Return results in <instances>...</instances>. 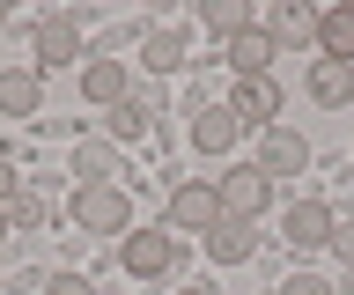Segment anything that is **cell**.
Segmentation results:
<instances>
[{"label":"cell","instance_id":"obj_20","mask_svg":"<svg viewBox=\"0 0 354 295\" xmlns=\"http://www.w3.org/2000/svg\"><path fill=\"white\" fill-rule=\"evenodd\" d=\"M0 214H8V229H37V222H44V200H37V192H22V184H15V200L0 207Z\"/></svg>","mask_w":354,"mask_h":295},{"label":"cell","instance_id":"obj_7","mask_svg":"<svg viewBox=\"0 0 354 295\" xmlns=\"http://www.w3.org/2000/svg\"><path fill=\"white\" fill-rule=\"evenodd\" d=\"M281 229H288V244H295V251H317V244H332V207L325 200H295L281 214Z\"/></svg>","mask_w":354,"mask_h":295},{"label":"cell","instance_id":"obj_5","mask_svg":"<svg viewBox=\"0 0 354 295\" xmlns=\"http://www.w3.org/2000/svg\"><path fill=\"white\" fill-rule=\"evenodd\" d=\"M259 170H266V178H295V170H310V140L295 133V126H266Z\"/></svg>","mask_w":354,"mask_h":295},{"label":"cell","instance_id":"obj_1","mask_svg":"<svg viewBox=\"0 0 354 295\" xmlns=\"http://www.w3.org/2000/svg\"><path fill=\"white\" fill-rule=\"evenodd\" d=\"M74 222L82 229H96V236H133V192L126 184H82L74 192Z\"/></svg>","mask_w":354,"mask_h":295},{"label":"cell","instance_id":"obj_24","mask_svg":"<svg viewBox=\"0 0 354 295\" xmlns=\"http://www.w3.org/2000/svg\"><path fill=\"white\" fill-rule=\"evenodd\" d=\"M8 200H15V170H0V207H8Z\"/></svg>","mask_w":354,"mask_h":295},{"label":"cell","instance_id":"obj_6","mask_svg":"<svg viewBox=\"0 0 354 295\" xmlns=\"http://www.w3.org/2000/svg\"><path fill=\"white\" fill-rule=\"evenodd\" d=\"M229 111H236V126H273V118H281V82H273V74H251V82H236V104H229Z\"/></svg>","mask_w":354,"mask_h":295},{"label":"cell","instance_id":"obj_16","mask_svg":"<svg viewBox=\"0 0 354 295\" xmlns=\"http://www.w3.org/2000/svg\"><path fill=\"white\" fill-rule=\"evenodd\" d=\"M303 37H317V8L281 0V8H273V52H281V45H303Z\"/></svg>","mask_w":354,"mask_h":295},{"label":"cell","instance_id":"obj_23","mask_svg":"<svg viewBox=\"0 0 354 295\" xmlns=\"http://www.w3.org/2000/svg\"><path fill=\"white\" fill-rule=\"evenodd\" d=\"M281 295H332V280H317V273H295Z\"/></svg>","mask_w":354,"mask_h":295},{"label":"cell","instance_id":"obj_13","mask_svg":"<svg viewBox=\"0 0 354 295\" xmlns=\"http://www.w3.org/2000/svg\"><path fill=\"white\" fill-rule=\"evenodd\" d=\"M82 52V30H74V15H52V23H37V59L44 67H66Z\"/></svg>","mask_w":354,"mask_h":295},{"label":"cell","instance_id":"obj_22","mask_svg":"<svg viewBox=\"0 0 354 295\" xmlns=\"http://www.w3.org/2000/svg\"><path fill=\"white\" fill-rule=\"evenodd\" d=\"M44 295H96V288H88L82 273H52V280H44Z\"/></svg>","mask_w":354,"mask_h":295},{"label":"cell","instance_id":"obj_9","mask_svg":"<svg viewBox=\"0 0 354 295\" xmlns=\"http://www.w3.org/2000/svg\"><path fill=\"white\" fill-rule=\"evenodd\" d=\"M236 133H243V126H236V111H229V104H207V111L192 118V148H199V155H229V148H236Z\"/></svg>","mask_w":354,"mask_h":295},{"label":"cell","instance_id":"obj_11","mask_svg":"<svg viewBox=\"0 0 354 295\" xmlns=\"http://www.w3.org/2000/svg\"><path fill=\"white\" fill-rule=\"evenodd\" d=\"M310 104H325V111L354 104V67H339V59H310Z\"/></svg>","mask_w":354,"mask_h":295},{"label":"cell","instance_id":"obj_14","mask_svg":"<svg viewBox=\"0 0 354 295\" xmlns=\"http://www.w3.org/2000/svg\"><path fill=\"white\" fill-rule=\"evenodd\" d=\"M266 59H273V30H243V37H229V67H236V82H251V74H266Z\"/></svg>","mask_w":354,"mask_h":295},{"label":"cell","instance_id":"obj_15","mask_svg":"<svg viewBox=\"0 0 354 295\" xmlns=\"http://www.w3.org/2000/svg\"><path fill=\"white\" fill-rule=\"evenodd\" d=\"M317 45H325V59L354 67V8H325L317 15Z\"/></svg>","mask_w":354,"mask_h":295},{"label":"cell","instance_id":"obj_17","mask_svg":"<svg viewBox=\"0 0 354 295\" xmlns=\"http://www.w3.org/2000/svg\"><path fill=\"white\" fill-rule=\"evenodd\" d=\"M140 59H148L155 74H177V59H185V30H148V37H140Z\"/></svg>","mask_w":354,"mask_h":295},{"label":"cell","instance_id":"obj_25","mask_svg":"<svg viewBox=\"0 0 354 295\" xmlns=\"http://www.w3.org/2000/svg\"><path fill=\"white\" fill-rule=\"evenodd\" d=\"M0 236H15V229H8V214H0Z\"/></svg>","mask_w":354,"mask_h":295},{"label":"cell","instance_id":"obj_4","mask_svg":"<svg viewBox=\"0 0 354 295\" xmlns=\"http://www.w3.org/2000/svg\"><path fill=\"white\" fill-rule=\"evenodd\" d=\"M214 192H221V214L251 222V214H266V200H273V178H266L259 162H243V170H229V178L214 184Z\"/></svg>","mask_w":354,"mask_h":295},{"label":"cell","instance_id":"obj_2","mask_svg":"<svg viewBox=\"0 0 354 295\" xmlns=\"http://www.w3.org/2000/svg\"><path fill=\"white\" fill-rule=\"evenodd\" d=\"M118 258H126L133 280H162L170 258H177V236L170 229H133V236H118Z\"/></svg>","mask_w":354,"mask_h":295},{"label":"cell","instance_id":"obj_19","mask_svg":"<svg viewBox=\"0 0 354 295\" xmlns=\"http://www.w3.org/2000/svg\"><path fill=\"white\" fill-rule=\"evenodd\" d=\"M111 133H118V140H140V133H148V104H140V96L111 104Z\"/></svg>","mask_w":354,"mask_h":295},{"label":"cell","instance_id":"obj_8","mask_svg":"<svg viewBox=\"0 0 354 295\" xmlns=\"http://www.w3.org/2000/svg\"><path fill=\"white\" fill-rule=\"evenodd\" d=\"M251 251H259V229L236 222V214H221V222L207 229V258H214V266H243Z\"/></svg>","mask_w":354,"mask_h":295},{"label":"cell","instance_id":"obj_12","mask_svg":"<svg viewBox=\"0 0 354 295\" xmlns=\"http://www.w3.org/2000/svg\"><path fill=\"white\" fill-rule=\"evenodd\" d=\"M82 96H88V104H104V111H111V104H126V59H88V67H82Z\"/></svg>","mask_w":354,"mask_h":295},{"label":"cell","instance_id":"obj_3","mask_svg":"<svg viewBox=\"0 0 354 295\" xmlns=\"http://www.w3.org/2000/svg\"><path fill=\"white\" fill-rule=\"evenodd\" d=\"M221 222V192H214V184H177V192H170V236H177V229H185V236H207V229H214Z\"/></svg>","mask_w":354,"mask_h":295},{"label":"cell","instance_id":"obj_18","mask_svg":"<svg viewBox=\"0 0 354 295\" xmlns=\"http://www.w3.org/2000/svg\"><path fill=\"white\" fill-rule=\"evenodd\" d=\"M199 23L221 30V37H243V30H251V0H207V8H199Z\"/></svg>","mask_w":354,"mask_h":295},{"label":"cell","instance_id":"obj_26","mask_svg":"<svg viewBox=\"0 0 354 295\" xmlns=\"http://www.w3.org/2000/svg\"><path fill=\"white\" fill-rule=\"evenodd\" d=\"M177 295H207V288H177Z\"/></svg>","mask_w":354,"mask_h":295},{"label":"cell","instance_id":"obj_21","mask_svg":"<svg viewBox=\"0 0 354 295\" xmlns=\"http://www.w3.org/2000/svg\"><path fill=\"white\" fill-rule=\"evenodd\" d=\"M332 251H339V258H347V273H354V214H347V222L332 214Z\"/></svg>","mask_w":354,"mask_h":295},{"label":"cell","instance_id":"obj_10","mask_svg":"<svg viewBox=\"0 0 354 295\" xmlns=\"http://www.w3.org/2000/svg\"><path fill=\"white\" fill-rule=\"evenodd\" d=\"M37 104H44V74L37 67H8L0 74V111L8 118H37Z\"/></svg>","mask_w":354,"mask_h":295}]
</instances>
